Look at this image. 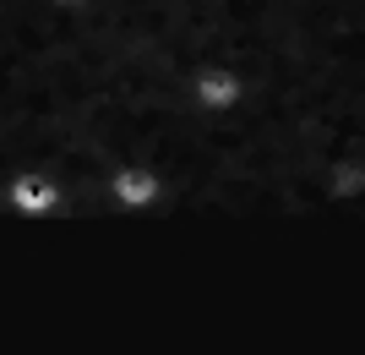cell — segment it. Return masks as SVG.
I'll list each match as a JSON object with an SVG mask.
<instances>
[{
  "instance_id": "cell-1",
  "label": "cell",
  "mask_w": 365,
  "mask_h": 355,
  "mask_svg": "<svg viewBox=\"0 0 365 355\" xmlns=\"http://www.w3.org/2000/svg\"><path fill=\"white\" fill-rule=\"evenodd\" d=\"M185 99H191L202 115H229V109L245 104V77H240L229 61H207V66H197V71H191Z\"/></svg>"
},
{
  "instance_id": "cell-2",
  "label": "cell",
  "mask_w": 365,
  "mask_h": 355,
  "mask_svg": "<svg viewBox=\"0 0 365 355\" xmlns=\"http://www.w3.org/2000/svg\"><path fill=\"white\" fill-rule=\"evenodd\" d=\"M6 208L11 214H28V219H38V214H55L66 202V191H61V181L49 170H22V175H11V186H6Z\"/></svg>"
},
{
  "instance_id": "cell-3",
  "label": "cell",
  "mask_w": 365,
  "mask_h": 355,
  "mask_svg": "<svg viewBox=\"0 0 365 355\" xmlns=\"http://www.w3.org/2000/svg\"><path fill=\"white\" fill-rule=\"evenodd\" d=\"M104 191L115 208H153L164 197V175L148 170V164H120V170L104 175Z\"/></svg>"
}]
</instances>
